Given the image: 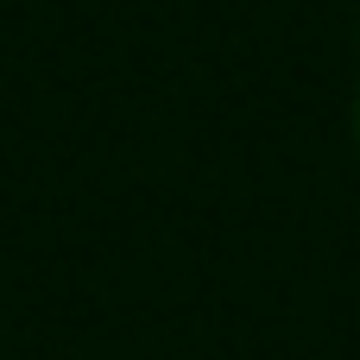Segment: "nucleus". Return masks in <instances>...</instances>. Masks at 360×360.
Instances as JSON below:
<instances>
[{"label":"nucleus","mask_w":360,"mask_h":360,"mask_svg":"<svg viewBox=\"0 0 360 360\" xmlns=\"http://www.w3.org/2000/svg\"><path fill=\"white\" fill-rule=\"evenodd\" d=\"M354 139H360V89H354Z\"/></svg>","instance_id":"f257e3e1"}]
</instances>
